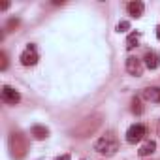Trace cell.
<instances>
[{
	"mask_svg": "<svg viewBox=\"0 0 160 160\" xmlns=\"http://www.w3.org/2000/svg\"><path fill=\"white\" fill-rule=\"evenodd\" d=\"M94 151L100 154H106V156H113L119 151V139H117L115 132H108V134L100 136L94 141Z\"/></svg>",
	"mask_w": 160,
	"mask_h": 160,
	"instance_id": "cell-1",
	"label": "cell"
},
{
	"mask_svg": "<svg viewBox=\"0 0 160 160\" xmlns=\"http://www.w3.org/2000/svg\"><path fill=\"white\" fill-rule=\"evenodd\" d=\"M147 134V130H145V126L143 124H139V122H136V124H132L128 130H126V141L128 143H132V145H136V143H139L141 139H143V136Z\"/></svg>",
	"mask_w": 160,
	"mask_h": 160,
	"instance_id": "cell-2",
	"label": "cell"
},
{
	"mask_svg": "<svg viewBox=\"0 0 160 160\" xmlns=\"http://www.w3.org/2000/svg\"><path fill=\"white\" fill-rule=\"evenodd\" d=\"M124 64H126V72H128L130 75H136V77H139V75L143 73V68H145V64H143V60H141V58H138V57H128Z\"/></svg>",
	"mask_w": 160,
	"mask_h": 160,
	"instance_id": "cell-3",
	"label": "cell"
},
{
	"mask_svg": "<svg viewBox=\"0 0 160 160\" xmlns=\"http://www.w3.org/2000/svg\"><path fill=\"white\" fill-rule=\"evenodd\" d=\"M0 96H2V100H4L6 104H12V106H15V104L21 102L19 91H15V89L10 87V85H4V87H2V91H0Z\"/></svg>",
	"mask_w": 160,
	"mask_h": 160,
	"instance_id": "cell-4",
	"label": "cell"
},
{
	"mask_svg": "<svg viewBox=\"0 0 160 160\" xmlns=\"http://www.w3.org/2000/svg\"><path fill=\"white\" fill-rule=\"evenodd\" d=\"M38 58H40V57H38L36 47H34L32 43H30V45L21 53V57H19V60H21V64H23V66H34V64L38 62Z\"/></svg>",
	"mask_w": 160,
	"mask_h": 160,
	"instance_id": "cell-5",
	"label": "cell"
},
{
	"mask_svg": "<svg viewBox=\"0 0 160 160\" xmlns=\"http://www.w3.org/2000/svg\"><path fill=\"white\" fill-rule=\"evenodd\" d=\"M126 12H128V15H132V17H141V15H143V12H145V4H143V2H139V0L128 2Z\"/></svg>",
	"mask_w": 160,
	"mask_h": 160,
	"instance_id": "cell-6",
	"label": "cell"
},
{
	"mask_svg": "<svg viewBox=\"0 0 160 160\" xmlns=\"http://www.w3.org/2000/svg\"><path fill=\"white\" fill-rule=\"evenodd\" d=\"M141 96H143L147 102L160 104V89H158V87H147V89H143Z\"/></svg>",
	"mask_w": 160,
	"mask_h": 160,
	"instance_id": "cell-7",
	"label": "cell"
},
{
	"mask_svg": "<svg viewBox=\"0 0 160 160\" xmlns=\"http://www.w3.org/2000/svg\"><path fill=\"white\" fill-rule=\"evenodd\" d=\"M143 64H145V68H149V70H156V68L160 66V57H158L156 53L149 51V53L143 57Z\"/></svg>",
	"mask_w": 160,
	"mask_h": 160,
	"instance_id": "cell-8",
	"label": "cell"
},
{
	"mask_svg": "<svg viewBox=\"0 0 160 160\" xmlns=\"http://www.w3.org/2000/svg\"><path fill=\"white\" fill-rule=\"evenodd\" d=\"M154 151H156V141H154V139H147V141L139 147L138 154H139V156H149V154H152Z\"/></svg>",
	"mask_w": 160,
	"mask_h": 160,
	"instance_id": "cell-9",
	"label": "cell"
},
{
	"mask_svg": "<svg viewBox=\"0 0 160 160\" xmlns=\"http://www.w3.org/2000/svg\"><path fill=\"white\" fill-rule=\"evenodd\" d=\"M30 132H32V136H34L36 139H45V138L49 136V130H47L45 126H40V124H34V126L30 128Z\"/></svg>",
	"mask_w": 160,
	"mask_h": 160,
	"instance_id": "cell-10",
	"label": "cell"
},
{
	"mask_svg": "<svg viewBox=\"0 0 160 160\" xmlns=\"http://www.w3.org/2000/svg\"><path fill=\"white\" fill-rule=\"evenodd\" d=\"M138 43H139V34H138V32L128 34V38H126V49L132 51L134 47H138Z\"/></svg>",
	"mask_w": 160,
	"mask_h": 160,
	"instance_id": "cell-11",
	"label": "cell"
},
{
	"mask_svg": "<svg viewBox=\"0 0 160 160\" xmlns=\"http://www.w3.org/2000/svg\"><path fill=\"white\" fill-rule=\"evenodd\" d=\"M132 111H134V113H138V115H139V113H143V108H141V104H139V100H138V98H134V102H132Z\"/></svg>",
	"mask_w": 160,
	"mask_h": 160,
	"instance_id": "cell-12",
	"label": "cell"
},
{
	"mask_svg": "<svg viewBox=\"0 0 160 160\" xmlns=\"http://www.w3.org/2000/svg\"><path fill=\"white\" fill-rule=\"evenodd\" d=\"M126 30H130V23L128 21H121L117 25V32H126Z\"/></svg>",
	"mask_w": 160,
	"mask_h": 160,
	"instance_id": "cell-13",
	"label": "cell"
},
{
	"mask_svg": "<svg viewBox=\"0 0 160 160\" xmlns=\"http://www.w3.org/2000/svg\"><path fill=\"white\" fill-rule=\"evenodd\" d=\"M8 68V60H6V53H2V70Z\"/></svg>",
	"mask_w": 160,
	"mask_h": 160,
	"instance_id": "cell-14",
	"label": "cell"
},
{
	"mask_svg": "<svg viewBox=\"0 0 160 160\" xmlns=\"http://www.w3.org/2000/svg\"><path fill=\"white\" fill-rule=\"evenodd\" d=\"M55 160H70V154H62V156H58V158H55Z\"/></svg>",
	"mask_w": 160,
	"mask_h": 160,
	"instance_id": "cell-15",
	"label": "cell"
},
{
	"mask_svg": "<svg viewBox=\"0 0 160 160\" xmlns=\"http://www.w3.org/2000/svg\"><path fill=\"white\" fill-rule=\"evenodd\" d=\"M8 8H10V4H8V2H4L2 6H0V10H8Z\"/></svg>",
	"mask_w": 160,
	"mask_h": 160,
	"instance_id": "cell-16",
	"label": "cell"
},
{
	"mask_svg": "<svg viewBox=\"0 0 160 160\" xmlns=\"http://www.w3.org/2000/svg\"><path fill=\"white\" fill-rule=\"evenodd\" d=\"M156 38H158V42H160V25L156 27Z\"/></svg>",
	"mask_w": 160,
	"mask_h": 160,
	"instance_id": "cell-17",
	"label": "cell"
}]
</instances>
